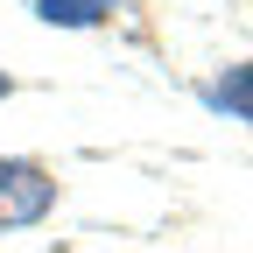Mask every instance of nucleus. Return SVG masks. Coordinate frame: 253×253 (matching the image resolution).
Listing matches in <instances>:
<instances>
[{"label": "nucleus", "mask_w": 253, "mask_h": 253, "mask_svg": "<svg viewBox=\"0 0 253 253\" xmlns=\"http://www.w3.org/2000/svg\"><path fill=\"white\" fill-rule=\"evenodd\" d=\"M56 204V176L36 169V162H0V232H21L36 225V218H49Z\"/></svg>", "instance_id": "nucleus-1"}, {"label": "nucleus", "mask_w": 253, "mask_h": 253, "mask_svg": "<svg viewBox=\"0 0 253 253\" xmlns=\"http://www.w3.org/2000/svg\"><path fill=\"white\" fill-rule=\"evenodd\" d=\"M204 99H211L218 113H232V120H246V126H253V63H239V71H225V78H218V84L204 91Z\"/></svg>", "instance_id": "nucleus-2"}, {"label": "nucleus", "mask_w": 253, "mask_h": 253, "mask_svg": "<svg viewBox=\"0 0 253 253\" xmlns=\"http://www.w3.org/2000/svg\"><path fill=\"white\" fill-rule=\"evenodd\" d=\"M0 99H7V78H0Z\"/></svg>", "instance_id": "nucleus-4"}, {"label": "nucleus", "mask_w": 253, "mask_h": 253, "mask_svg": "<svg viewBox=\"0 0 253 253\" xmlns=\"http://www.w3.org/2000/svg\"><path fill=\"white\" fill-rule=\"evenodd\" d=\"M120 7V0H36V14L56 21V28H91V21H106Z\"/></svg>", "instance_id": "nucleus-3"}]
</instances>
